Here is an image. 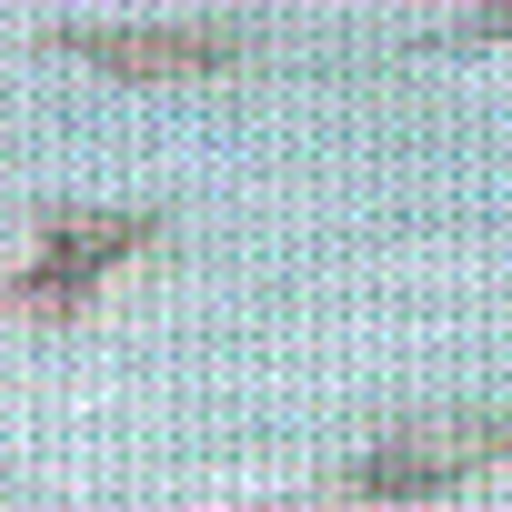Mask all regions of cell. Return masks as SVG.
Segmentation results:
<instances>
[{
	"label": "cell",
	"instance_id": "1",
	"mask_svg": "<svg viewBox=\"0 0 512 512\" xmlns=\"http://www.w3.org/2000/svg\"><path fill=\"white\" fill-rule=\"evenodd\" d=\"M141 241H161V211H41V251L11 272V312L71 322L111 262H131Z\"/></svg>",
	"mask_w": 512,
	"mask_h": 512
},
{
	"label": "cell",
	"instance_id": "2",
	"mask_svg": "<svg viewBox=\"0 0 512 512\" xmlns=\"http://www.w3.org/2000/svg\"><path fill=\"white\" fill-rule=\"evenodd\" d=\"M502 452H512V422H422V432H392L382 452H362L352 492L362 502H422V492H452L462 472H482Z\"/></svg>",
	"mask_w": 512,
	"mask_h": 512
},
{
	"label": "cell",
	"instance_id": "3",
	"mask_svg": "<svg viewBox=\"0 0 512 512\" xmlns=\"http://www.w3.org/2000/svg\"><path fill=\"white\" fill-rule=\"evenodd\" d=\"M61 51L111 71V81H211V71L241 61L231 31H151V21L141 31H61Z\"/></svg>",
	"mask_w": 512,
	"mask_h": 512
},
{
	"label": "cell",
	"instance_id": "4",
	"mask_svg": "<svg viewBox=\"0 0 512 512\" xmlns=\"http://www.w3.org/2000/svg\"><path fill=\"white\" fill-rule=\"evenodd\" d=\"M482 31H492V41H512V0H482Z\"/></svg>",
	"mask_w": 512,
	"mask_h": 512
}]
</instances>
